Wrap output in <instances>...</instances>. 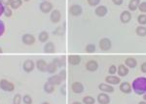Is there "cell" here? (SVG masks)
<instances>
[{
    "label": "cell",
    "mask_w": 146,
    "mask_h": 104,
    "mask_svg": "<svg viewBox=\"0 0 146 104\" xmlns=\"http://www.w3.org/2000/svg\"><path fill=\"white\" fill-rule=\"evenodd\" d=\"M0 89H3L5 91H13L15 89V86L14 84L6 79L0 80Z\"/></svg>",
    "instance_id": "7a4b0ae2"
},
{
    "label": "cell",
    "mask_w": 146,
    "mask_h": 104,
    "mask_svg": "<svg viewBox=\"0 0 146 104\" xmlns=\"http://www.w3.org/2000/svg\"><path fill=\"white\" fill-rule=\"evenodd\" d=\"M53 10V4L48 1H44L40 4V11L43 13H49Z\"/></svg>",
    "instance_id": "8992f818"
},
{
    "label": "cell",
    "mask_w": 146,
    "mask_h": 104,
    "mask_svg": "<svg viewBox=\"0 0 146 104\" xmlns=\"http://www.w3.org/2000/svg\"><path fill=\"white\" fill-rule=\"evenodd\" d=\"M0 2H1L4 6H9L11 4L12 0H0Z\"/></svg>",
    "instance_id": "f35d334b"
},
{
    "label": "cell",
    "mask_w": 146,
    "mask_h": 104,
    "mask_svg": "<svg viewBox=\"0 0 146 104\" xmlns=\"http://www.w3.org/2000/svg\"><path fill=\"white\" fill-rule=\"evenodd\" d=\"M125 65L129 68H135V66L137 65V61H136L135 58H126V60H125Z\"/></svg>",
    "instance_id": "44dd1931"
},
{
    "label": "cell",
    "mask_w": 146,
    "mask_h": 104,
    "mask_svg": "<svg viewBox=\"0 0 146 104\" xmlns=\"http://www.w3.org/2000/svg\"><path fill=\"white\" fill-rule=\"evenodd\" d=\"M120 19H121V22L123 23H128L131 22V14L129 11H124L123 13L121 14V17H120Z\"/></svg>",
    "instance_id": "2e32d148"
},
{
    "label": "cell",
    "mask_w": 146,
    "mask_h": 104,
    "mask_svg": "<svg viewBox=\"0 0 146 104\" xmlns=\"http://www.w3.org/2000/svg\"><path fill=\"white\" fill-rule=\"evenodd\" d=\"M58 74H60V76L62 77V80L64 81L65 78H66V72H65V70H62V71L58 73Z\"/></svg>",
    "instance_id": "ab89813d"
},
{
    "label": "cell",
    "mask_w": 146,
    "mask_h": 104,
    "mask_svg": "<svg viewBox=\"0 0 146 104\" xmlns=\"http://www.w3.org/2000/svg\"><path fill=\"white\" fill-rule=\"evenodd\" d=\"M1 53H2V48L0 47V54H1Z\"/></svg>",
    "instance_id": "7dc6e473"
},
{
    "label": "cell",
    "mask_w": 146,
    "mask_h": 104,
    "mask_svg": "<svg viewBox=\"0 0 146 104\" xmlns=\"http://www.w3.org/2000/svg\"><path fill=\"white\" fill-rule=\"evenodd\" d=\"M98 101L100 104H109L110 102V97L106 93H100L98 96Z\"/></svg>",
    "instance_id": "30bf717a"
},
{
    "label": "cell",
    "mask_w": 146,
    "mask_h": 104,
    "mask_svg": "<svg viewBox=\"0 0 146 104\" xmlns=\"http://www.w3.org/2000/svg\"><path fill=\"white\" fill-rule=\"evenodd\" d=\"M55 51H56V48L53 42H48V43L44 46V52H45L46 54H53V53H55Z\"/></svg>",
    "instance_id": "ffe728a7"
},
{
    "label": "cell",
    "mask_w": 146,
    "mask_h": 104,
    "mask_svg": "<svg viewBox=\"0 0 146 104\" xmlns=\"http://www.w3.org/2000/svg\"><path fill=\"white\" fill-rule=\"evenodd\" d=\"M4 16L7 17V18H9V17H11L12 16V10H11V8L9 6H5L4 7Z\"/></svg>",
    "instance_id": "d6a6232c"
},
{
    "label": "cell",
    "mask_w": 146,
    "mask_h": 104,
    "mask_svg": "<svg viewBox=\"0 0 146 104\" xmlns=\"http://www.w3.org/2000/svg\"><path fill=\"white\" fill-rule=\"evenodd\" d=\"M44 91H45L47 93H54V91H55V86H54V85H52L51 83L47 82L46 84L44 85Z\"/></svg>",
    "instance_id": "4316f807"
},
{
    "label": "cell",
    "mask_w": 146,
    "mask_h": 104,
    "mask_svg": "<svg viewBox=\"0 0 146 104\" xmlns=\"http://www.w3.org/2000/svg\"><path fill=\"white\" fill-rule=\"evenodd\" d=\"M112 47V43L110 41V39L108 38H102L100 41V48L101 49V51H109Z\"/></svg>",
    "instance_id": "3957f363"
},
{
    "label": "cell",
    "mask_w": 146,
    "mask_h": 104,
    "mask_svg": "<svg viewBox=\"0 0 146 104\" xmlns=\"http://www.w3.org/2000/svg\"><path fill=\"white\" fill-rule=\"evenodd\" d=\"M33 69H34V62L32 60H27L23 62V70H25V72L29 73V72H31Z\"/></svg>",
    "instance_id": "e0dca14e"
},
{
    "label": "cell",
    "mask_w": 146,
    "mask_h": 104,
    "mask_svg": "<svg viewBox=\"0 0 146 104\" xmlns=\"http://www.w3.org/2000/svg\"><path fill=\"white\" fill-rule=\"evenodd\" d=\"M96 51V45L95 44H88L86 46L87 53H95Z\"/></svg>",
    "instance_id": "4dcf8cb0"
},
{
    "label": "cell",
    "mask_w": 146,
    "mask_h": 104,
    "mask_svg": "<svg viewBox=\"0 0 146 104\" xmlns=\"http://www.w3.org/2000/svg\"><path fill=\"white\" fill-rule=\"evenodd\" d=\"M62 81H63V80H62V78L60 76V74L54 75V76H52V77H50L48 79V82L51 83V84L54 85V86H56V85H60Z\"/></svg>",
    "instance_id": "7c38bea8"
},
{
    "label": "cell",
    "mask_w": 146,
    "mask_h": 104,
    "mask_svg": "<svg viewBox=\"0 0 146 104\" xmlns=\"http://www.w3.org/2000/svg\"><path fill=\"white\" fill-rule=\"evenodd\" d=\"M131 89L133 91L138 95H143L146 93V78L145 77H138L133 81Z\"/></svg>",
    "instance_id": "6da1fadb"
},
{
    "label": "cell",
    "mask_w": 146,
    "mask_h": 104,
    "mask_svg": "<svg viewBox=\"0 0 146 104\" xmlns=\"http://www.w3.org/2000/svg\"><path fill=\"white\" fill-rule=\"evenodd\" d=\"M135 31L138 36H140V37L146 36V27L144 25H139V26H137L135 29Z\"/></svg>",
    "instance_id": "d4e9b609"
},
{
    "label": "cell",
    "mask_w": 146,
    "mask_h": 104,
    "mask_svg": "<svg viewBox=\"0 0 146 104\" xmlns=\"http://www.w3.org/2000/svg\"><path fill=\"white\" fill-rule=\"evenodd\" d=\"M4 7L5 6H3V4L0 2V17L3 15V13H4Z\"/></svg>",
    "instance_id": "7bdbcfd3"
},
{
    "label": "cell",
    "mask_w": 146,
    "mask_h": 104,
    "mask_svg": "<svg viewBox=\"0 0 146 104\" xmlns=\"http://www.w3.org/2000/svg\"><path fill=\"white\" fill-rule=\"evenodd\" d=\"M68 62L71 65H78L81 62V58L78 55H71L68 56Z\"/></svg>",
    "instance_id": "5bb4252c"
},
{
    "label": "cell",
    "mask_w": 146,
    "mask_h": 104,
    "mask_svg": "<svg viewBox=\"0 0 146 104\" xmlns=\"http://www.w3.org/2000/svg\"><path fill=\"white\" fill-rule=\"evenodd\" d=\"M96 102V99L93 97V96L90 95H87L84 96L83 97V103L84 104H95Z\"/></svg>",
    "instance_id": "f1b7e54d"
},
{
    "label": "cell",
    "mask_w": 146,
    "mask_h": 104,
    "mask_svg": "<svg viewBox=\"0 0 146 104\" xmlns=\"http://www.w3.org/2000/svg\"><path fill=\"white\" fill-rule=\"evenodd\" d=\"M23 101L25 104H32V98H31V96L28 95V94H25V95L23 96Z\"/></svg>",
    "instance_id": "1f68e13d"
},
{
    "label": "cell",
    "mask_w": 146,
    "mask_h": 104,
    "mask_svg": "<svg viewBox=\"0 0 146 104\" xmlns=\"http://www.w3.org/2000/svg\"><path fill=\"white\" fill-rule=\"evenodd\" d=\"M72 104H82L81 102H78V101H76V102H73Z\"/></svg>",
    "instance_id": "f6af8a7d"
},
{
    "label": "cell",
    "mask_w": 146,
    "mask_h": 104,
    "mask_svg": "<svg viewBox=\"0 0 146 104\" xmlns=\"http://www.w3.org/2000/svg\"><path fill=\"white\" fill-rule=\"evenodd\" d=\"M42 104H49V103H48V102H43Z\"/></svg>",
    "instance_id": "c3c4849f"
},
{
    "label": "cell",
    "mask_w": 146,
    "mask_h": 104,
    "mask_svg": "<svg viewBox=\"0 0 146 104\" xmlns=\"http://www.w3.org/2000/svg\"><path fill=\"white\" fill-rule=\"evenodd\" d=\"M117 73L120 77H125L129 74V68L125 64H120L117 68Z\"/></svg>",
    "instance_id": "9a60e30c"
},
{
    "label": "cell",
    "mask_w": 146,
    "mask_h": 104,
    "mask_svg": "<svg viewBox=\"0 0 146 104\" xmlns=\"http://www.w3.org/2000/svg\"><path fill=\"white\" fill-rule=\"evenodd\" d=\"M25 1H29V0H25Z\"/></svg>",
    "instance_id": "681fc988"
},
{
    "label": "cell",
    "mask_w": 146,
    "mask_h": 104,
    "mask_svg": "<svg viewBox=\"0 0 146 104\" xmlns=\"http://www.w3.org/2000/svg\"><path fill=\"white\" fill-rule=\"evenodd\" d=\"M108 72H109V74H111V75H114L115 73L117 72V67L115 65H111L109 67V70H108Z\"/></svg>",
    "instance_id": "74e56055"
},
{
    "label": "cell",
    "mask_w": 146,
    "mask_h": 104,
    "mask_svg": "<svg viewBox=\"0 0 146 104\" xmlns=\"http://www.w3.org/2000/svg\"><path fill=\"white\" fill-rule=\"evenodd\" d=\"M123 1L124 0H112L113 3H114L115 5H118V6L122 5V4H123Z\"/></svg>",
    "instance_id": "60d3db41"
},
{
    "label": "cell",
    "mask_w": 146,
    "mask_h": 104,
    "mask_svg": "<svg viewBox=\"0 0 146 104\" xmlns=\"http://www.w3.org/2000/svg\"><path fill=\"white\" fill-rule=\"evenodd\" d=\"M98 89H100L101 91H104V93H114V88L111 86V85L109 84H104V83H100V85H98Z\"/></svg>",
    "instance_id": "ba28073f"
},
{
    "label": "cell",
    "mask_w": 146,
    "mask_h": 104,
    "mask_svg": "<svg viewBox=\"0 0 146 104\" xmlns=\"http://www.w3.org/2000/svg\"><path fill=\"white\" fill-rule=\"evenodd\" d=\"M143 98H144V100L146 101V93L144 94V96H143Z\"/></svg>",
    "instance_id": "bcb514c9"
},
{
    "label": "cell",
    "mask_w": 146,
    "mask_h": 104,
    "mask_svg": "<svg viewBox=\"0 0 146 104\" xmlns=\"http://www.w3.org/2000/svg\"><path fill=\"white\" fill-rule=\"evenodd\" d=\"M95 13H96V15L98 17H105L107 15V8L104 5L98 6V7H96Z\"/></svg>",
    "instance_id": "ac0fdd59"
},
{
    "label": "cell",
    "mask_w": 146,
    "mask_h": 104,
    "mask_svg": "<svg viewBox=\"0 0 146 104\" xmlns=\"http://www.w3.org/2000/svg\"><path fill=\"white\" fill-rule=\"evenodd\" d=\"M139 4H140V0H131L129 3V11H135L136 9H138Z\"/></svg>",
    "instance_id": "603a6c76"
},
{
    "label": "cell",
    "mask_w": 146,
    "mask_h": 104,
    "mask_svg": "<svg viewBox=\"0 0 146 104\" xmlns=\"http://www.w3.org/2000/svg\"><path fill=\"white\" fill-rule=\"evenodd\" d=\"M22 95L21 94H16L14 96V100H13V104H21L22 102Z\"/></svg>",
    "instance_id": "836d02e7"
},
{
    "label": "cell",
    "mask_w": 146,
    "mask_h": 104,
    "mask_svg": "<svg viewBox=\"0 0 146 104\" xmlns=\"http://www.w3.org/2000/svg\"><path fill=\"white\" fill-rule=\"evenodd\" d=\"M87 1H88L89 5H91V6H96V5H98V4H100V0H87Z\"/></svg>",
    "instance_id": "8d00e7d4"
},
{
    "label": "cell",
    "mask_w": 146,
    "mask_h": 104,
    "mask_svg": "<svg viewBox=\"0 0 146 104\" xmlns=\"http://www.w3.org/2000/svg\"><path fill=\"white\" fill-rule=\"evenodd\" d=\"M105 81H106L107 84H109V85H118L121 83V78L111 75V76H107L105 78Z\"/></svg>",
    "instance_id": "4fadbf2b"
},
{
    "label": "cell",
    "mask_w": 146,
    "mask_h": 104,
    "mask_svg": "<svg viewBox=\"0 0 146 104\" xmlns=\"http://www.w3.org/2000/svg\"><path fill=\"white\" fill-rule=\"evenodd\" d=\"M140 70H141V72L146 73V62H144V63H142V64H141Z\"/></svg>",
    "instance_id": "b9f144b4"
},
{
    "label": "cell",
    "mask_w": 146,
    "mask_h": 104,
    "mask_svg": "<svg viewBox=\"0 0 146 104\" xmlns=\"http://www.w3.org/2000/svg\"><path fill=\"white\" fill-rule=\"evenodd\" d=\"M86 68L88 71H91V72H94V71H96L98 68V63L96 60H89L88 62L86 63Z\"/></svg>",
    "instance_id": "5b68a950"
},
{
    "label": "cell",
    "mask_w": 146,
    "mask_h": 104,
    "mask_svg": "<svg viewBox=\"0 0 146 104\" xmlns=\"http://www.w3.org/2000/svg\"><path fill=\"white\" fill-rule=\"evenodd\" d=\"M83 12V9L82 7L78 5V4H75V5H72L71 7L69 8V13L70 15L73 16V17H78L82 14Z\"/></svg>",
    "instance_id": "277c9868"
},
{
    "label": "cell",
    "mask_w": 146,
    "mask_h": 104,
    "mask_svg": "<svg viewBox=\"0 0 146 104\" xmlns=\"http://www.w3.org/2000/svg\"><path fill=\"white\" fill-rule=\"evenodd\" d=\"M58 68V65H56L54 61H52L51 63H49V64L47 65V72L50 73V74H54V73H56Z\"/></svg>",
    "instance_id": "cb8c5ba5"
},
{
    "label": "cell",
    "mask_w": 146,
    "mask_h": 104,
    "mask_svg": "<svg viewBox=\"0 0 146 104\" xmlns=\"http://www.w3.org/2000/svg\"><path fill=\"white\" fill-rule=\"evenodd\" d=\"M4 32H5V25L2 21H0V37L4 34Z\"/></svg>",
    "instance_id": "d590c367"
},
{
    "label": "cell",
    "mask_w": 146,
    "mask_h": 104,
    "mask_svg": "<svg viewBox=\"0 0 146 104\" xmlns=\"http://www.w3.org/2000/svg\"><path fill=\"white\" fill-rule=\"evenodd\" d=\"M137 22L140 25H146V15H144V14H141V15L138 16Z\"/></svg>",
    "instance_id": "f546056e"
},
{
    "label": "cell",
    "mask_w": 146,
    "mask_h": 104,
    "mask_svg": "<svg viewBox=\"0 0 146 104\" xmlns=\"http://www.w3.org/2000/svg\"><path fill=\"white\" fill-rule=\"evenodd\" d=\"M138 104H146V101L144 100V101H141V102H139Z\"/></svg>",
    "instance_id": "ee69618b"
},
{
    "label": "cell",
    "mask_w": 146,
    "mask_h": 104,
    "mask_svg": "<svg viewBox=\"0 0 146 104\" xmlns=\"http://www.w3.org/2000/svg\"><path fill=\"white\" fill-rule=\"evenodd\" d=\"M120 89H121L122 93H131V91H133V89H131V86L129 84L128 82H124L122 83L121 85H120Z\"/></svg>",
    "instance_id": "d6986e66"
},
{
    "label": "cell",
    "mask_w": 146,
    "mask_h": 104,
    "mask_svg": "<svg viewBox=\"0 0 146 104\" xmlns=\"http://www.w3.org/2000/svg\"><path fill=\"white\" fill-rule=\"evenodd\" d=\"M60 18H62V14L58 10H53L51 13V21L52 23H58L60 21Z\"/></svg>",
    "instance_id": "8fae6325"
},
{
    "label": "cell",
    "mask_w": 146,
    "mask_h": 104,
    "mask_svg": "<svg viewBox=\"0 0 146 104\" xmlns=\"http://www.w3.org/2000/svg\"><path fill=\"white\" fill-rule=\"evenodd\" d=\"M22 40H23V44L28 45V46H30V45L35 43V37L32 34H25L23 36Z\"/></svg>",
    "instance_id": "52a82bcc"
},
{
    "label": "cell",
    "mask_w": 146,
    "mask_h": 104,
    "mask_svg": "<svg viewBox=\"0 0 146 104\" xmlns=\"http://www.w3.org/2000/svg\"><path fill=\"white\" fill-rule=\"evenodd\" d=\"M23 5V1L22 0H12L11 4L9 5L11 9H14V10H16V9L20 8L21 6Z\"/></svg>",
    "instance_id": "484cf974"
},
{
    "label": "cell",
    "mask_w": 146,
    "mask_h": 104,
    "mask_svg": "<svg viewBox=\"0 0 146 104\" xmlns=\"http://www.w3.org/2000/svg\"><path fill=\"white\" fill-rule=\"evenodd\" d=\"M138 9H139V11L141 13H146V2L140 3L139 6H138Z\"/></svg>",
    "instance_id": "e575fe53"
},
{
    "label": "cell",
    "mask_w": 146,
    "mask_h": 104,
    "mask_svg": "<svg viewBox=\"0 0 146 104\" xmlns=\"http://www.w3.org/2000/svg\"><path fill=\"white\" fill-rule=\"evenodd\" d=\"M71 89L73 91V93H81L84 91V86L82 83L80 82H74L71 86Z\"/></svg>",
    "instance_id": "9c48e42d"
},
{
    "label": "cell",
    "mask_w": 146,
    "mask_h": 104,
    "mask_svg": "<svg viewBox=\"0 0 146 104\" xmlns=\"http://www.w3.org/2000/svg\"><path fill=\"white\" fill-rule=\"evenodd\" d=\"M47 65L48 64L46 63V61L43 60H37V62H36V67L38 68V70L41 72L47 71Z\"/></svg>",
    "instance_id": "7402d4cb"
},
{
    "label": "cell",
    "mask_w": 146,
    "mask_h": 104,
    "mask_svg": "<svg viewBox=\"0 0 146 104\" xmlns=\"http://www.w3.org/2000/svg\"><path fill=\"white\" fill-rule=\"evenodd\" d=\"M38 37H39V41L40 42H42V43H45V42L48 41V39H49V34H48V32H46V31H42L39 34Z\"/></svg>",
    "instance_id": "83f0119b"
}]
</instances>
